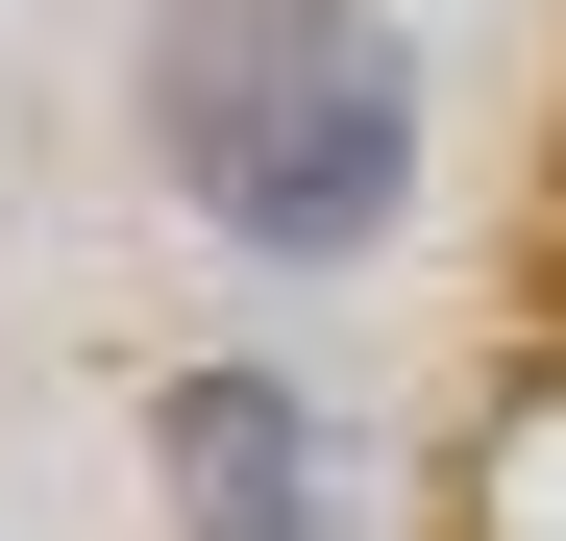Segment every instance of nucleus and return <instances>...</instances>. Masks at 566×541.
<instances>
[{
	"label": "nucleus",
	"mask_w": 566,
	"mask_h": 541,
	"mask_svg": "<svg viewBox=\"0 0 566 541\" xmlns=\"http://www.w3.org/2000/svg\"><path fill=\"white\" fill-rule=\"evenodd\" d=\"M172 541H321V418L296 370H172Z\"/></svg>",
	"instance_id": "obj_2"
},
{
	"label": "nucleus",
	"mask_w": 566,
	"mask_h": 541,
	"mask_svg": "<svg viewBox=\"0 0 566 541\" xmlns=\"http://www.w3.org/2000/svg\"><path fill=\"white\" fill-rule=\"evenodd\" d=\"M148 124L172 172H198V222L247 246H369L395 222V172H419V74L369 0H172V74H148Z\"/></svg>",
	"instance_id": "obj_1"
}]
</instances>
